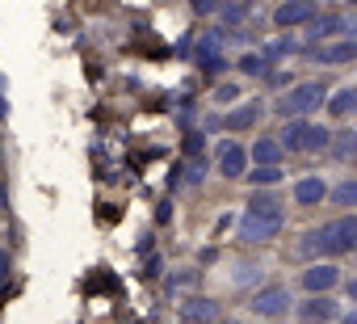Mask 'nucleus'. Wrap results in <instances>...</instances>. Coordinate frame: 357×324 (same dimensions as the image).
Here are the masks:
<instances>
[{
  "instance_id": "nucleus-18",
  "label": "nucleus",
  "mask_w": 357,
  "mask_h": 324,
  "mask_svg": "<svg viewBox=\"0 0 357 324\" xmlns=\"http://www.w3.org/2000/svg\"><path fill=\"white\" fill-rule=\"evenodd\" d=\"M332 156H340V160L357 156V131H340V135H332Z\"/></svg>"
},
{
  "instance_id": "nucleus-26",
  "label": "nucleus",
  "mask_w": 357,
  "mask_h": 324,
  "mask_svg": "<svg viewBox=\"0 0 357 324\" xmlns=\"http://www.w3.org/2000/svg\"><path fill=\"white\" fill-rule=\"evenodd\" d=\"M344 324H357V316H349V320H344Z\"/></svg>"
},
{
  "instance_id": "nucleus-4",
  "label": "nucleus",
  "mask_w": 357,
  "mask_h": 324,
  "mask_svg": "<svg viewBox=\"0 0 357 324\" xmlns=\"http://www.w3.org/2000/svg\"><path fill=\"white\" fill-rule=\"evenodd\" d=\"M282 228H286V207H278V211H248L244 207V215H240V240L244 244H269L282 236Z\"/></svg>"
},
{
  "instance_id": "nucleus-19",
  "label": "nucleus",
  "mask_w": 357,
  "mask_h": 324,
  "mask_svg": "<svg viewBox=\"0 0 357 324\" xmlns=\"http://www.w3.org/2000/svg\"><path fill=\"white\" fill-rule=\"evenodd\" d=\"M240 72L244 76H265L269 72V55H244L240 59Z\"/></svg>"
},
{
  "instance_id": "nucleus-3",
  "label": "nucleus",
  "mask_w": 357,
  "mask_h": 324,
  "mask_svg": "<svg viewBox=\"0 0 357 324\" xmlns=\"http://www.w3.org/2000/svg\"><path fill=\"white\" fill-rule=\"evenodd\" d=\"M278 143L290 156H298V152H332V131L319 126V122H286L278 131Z\"/></svg>"
},
{
  "instance_id": "nucleus-16",
  "label": "nucleus",
  "mask_w": 357,
  "mask_h": 324,
  "mask_svg": "<svg viewBox=\"0 0 357 324\" xmlns=\"http://www.w3.org/2000/svg\"><path fill=\"white\" fill-rule=\"evenodd\" d=\"M328 202H332L336 211H344V215H357V177H349V182H340V186H332V194H328Z\"/></svg>"
},
{
  "instance_id": "nucleus-24",
  "label": "nucleus",
  "mask_w": 357,
  "mask_h": 324,
  "mask_svg": "<svg viewBox=\"0 0 357 324\" xmlns=\"http://www.w3.org/2000/svg\"><path fill=\"white\" fill-rule=\"evenodd\" d=\"M349 299H353V303H357V278H353V282H349Z\"/></svg>"
},
{
  "instance_id": "nucleus-6",
  "label": "nucleus",
  "mask_w": 357,
  "mask_h": 324,
  "mask_svg": "<svg viewBox=\"0 0 357 324\" xmlns=\"http://www.w3.org/2000/svg\"><path fill=\"white\" fill-rule=\"evenodd\" d=\"M340 282H344V274H340L336 261H311V265L298 274V286H303L307 295H332Z\"/></svg>"
},
{
  "instance_id": "nucleus-27",
  "label": "nucleus",
  "mask_w": 357,
  "mask_h": 324,
  "mask_svg": "<svg viewBox=\"0 0 357 324\" xmlns=\"http://www.w3.org/2000/svg\"><path fill=\"white\" fill-rule=\"evenodd\" d=\"M0 110H5V97H0Z\"/></svg>"
},
{
  "instance_id": "nucleus-17",
  "label": "nucleus",
  "mask_w": 357,
  "mask_h": 324,
  "mask_svg": "<svg viewBox=\"0 0 357 324\" xmlns=\"http://www.w3.org/2000/svg\"><path fill=\"white\" fill-rule=\"evenodd\" d=\"M328 114H332V118H353V114H357V89L349 84V89H340V93H332V97H328Z\"/></svg>"
},
{
  "instance_id": "nucleus-15",
  "label": "nucleus",
  "mask_w": 357,
  "mask_h": 324,
  "mask_svg": "<svg viewBox=\"0 0 357 324\" xmlns=\"http://www.w3.org/2000/svg\"><path fill=\"white\" fill-rule=\"evenodd\" d=\"M248 156H252L257 169H269V165H278V160H282V143L273 135H257V143L248 147Z\"/></svg>"
},
{
  "instance_id": "nucleus-7",
  "label": "nucleus",
  "mask_w": 357,
  "mask_h": 324,
  "mask_svg": "<svg viewBox=\"0 0 357 324\" xmlns=\"http://www.w3.org/2000/svg\"><path fill=\"white\" fill-rule=\"evenodd\" d=\"M215 160H219V173L223 177H248V165H252V156H248V147H240L236 139H223L219 143V152H215Z\"/></svg>"
},
{
  "instance_id": "nucleus-8",
  "label": "nucleus",
  "mask_w": 357,
  "mask_h": 324,
  "mask_svg": "<svg viewBox=\"0 0 357 324\" xmlns=\"http://www.w3.org/2000/svg\"><path fill=\"white\" fill-rule=\"evenodd\" d=\"M294 307H298V320L303 324H336L340 320V303L332 295H311V299H303Z\"/></svg>"
},
{
  "instance_id": "nucleus-25",
  "label": "nucleus",
  "mask_w": 357,
  "mask_h": 324,
  "mask_svg": "<svg viewBox=\"0 0 357 324\" xmlns=\"http://www.w3.org/2000/svg\"><path fill=\"white\" fill-rule=\"evenodd\" d=\"M219 324H240V320H219Z\"/></svg>"
},
{
  "instance_id": "nucleus-10",
  "label": "nucleus",
  "mask_w": 357,
  "mask_h": 324,
  "mask_svg": "<svg viewBox=\"0 0 357 324\" xmlns=\"http://www.w3.org/2000/svg\"><path fill=\"white\" fill-rule=\"evenodd\" d=\"M311 59L319 68H344V64H357V38H340V43H324L311 51Z\"/></svg>"
},
{
  "instance_id": "nucleus-11",
  "label": "nucleus",
  "mask_w": 357,
  "mask_h": 324,
  "mask_svg": "<svg viewBox=\"0 0 357 324\" xmlns=\"http://www.w3.org/2000/svg\"><path fill=\"white\" fill-rule=\"evenodd\" d=\"M328 194H332V186H328L324 177H298L290 198H294V207L311 211V207H324V202H328Z\"/></svg>"
},
{
  "instance_id": "nucleus-20",
  "label": "nucleus",
  "mask_w": 357,
  "mask_h": 324,
  "mask_svg": "<svg viewBox=\"0 0 357 324\" xmlns=\"http://www.w3.org/2000/svg\"><path fill=\"white\" fill-rule=\"evenodd\" d=\"M248 182H252V186H278V182H282V169H278V165H269V169H248Z\"/></svg>"
},
{
  "instance_id": "nucleus-2",
  "label": "nucleus",
  "mask_w": 357,
  "mask_h": 324,
  "mask_svg": "<svg viewBox=\"0 0 357 324\" xmlns=\"http://www.w3.org/2000/svg\"><path fill=\"white\" fill-rule=\"evenodd\" d=\"M328 97H332V93H328L324 80H298V84H290V89L273 101V114L286 118V122H311V114L324 110Z\"/></svg>"
},
{
  "instance_id": "nucleus-22",
  "label": "nucleus",
  "mask_w": 357,
  "mask_h": 324,
  "mask_svg": "<svg viewBox=\"0 0 357 324\" xmlns=\"http://www.w3.org/2000/svg\"><path fill=\"white\" fill-rule=\"evenodd\" d=\"M231 97H236V84H223V89H219V93H215V101H219V105H227V101H231Z\"/></svg>"
},
{
  "instance_id": "nucleus-5",
  "label": "nucleus",
  "mask_w": 357,
  "mask_h": 324,
  "mask_svg": "<svg viewBox=\"0 0 357 324\" xmlns=\"http://www.w3.org/2000/svg\"><path fill=\"white\" fill-rule=\"evenodd\" d=\"M248 307H252V316H257V320H282V316H290L294 299H290V286L269 282V286H257V290H252Z\"/></svg>"
},
{
  "instance_id": "nucleus-1",
  "label": "nucleus",
  "mask_w": 357,
  "mask_h": 324,
  "mask_svg": "<svg viewBox=\"0 0 357 324\" xmlns=\"http://www.w3.org/2000/svg\"><path fill=\"white\" fill-rule=\"evenodd\" d=\"M298 253L303 257H319V261H336L344 253H357V215H340V219H332L324 228L303 232Z\"/></svg>"
},
{
  "instance_id": "nucleus-14",
  "label": "nucleus",
  "mask_w": 357,
  "mask_h": 324,
  "mask_svg": "<svg viewBox=\"0 0 357 324\" xmlns=\"http://www.w3.org/2000/svg\"><path fill=\"white\" fill-rule=\"evenodd\" d=\"M181 316H185V324H219V303L206 295H194L181 303Z\"/></svg>"
},
{
  "instance_id": "nucleus-21",
  "label": "nucleus",
  "mask_w": 357,
  "mask_h": 324,
  "mask_svg": "<svg viewBox=\"0 0 357 324\" xmlns=\"http://www.w3.org/2000/svg\"><path fill=\"white\" fill-rule=\"evenodd\" d=\"M9 270H13V257H9V253H0V286L9 282Z\"/></svg>"
},
{
  "instance_id": "nucleus-23",
  "label": "nucleus",
  "mask_w": 357,
  "mask_h": 324,
  "mask_svg": "<svg viewBox=\"0 0 357 324\" xmlns=\"http://www.w3.org/2000/svg\"><path fill=\"white\" fill-rule=\"evenodd\" d=\"M190 182H194V186L202 182V160H194V165H190Z\"/></svg>"
},
{
  "instance_id": "nucleus-12",
  "label": "nucleus",
  "mask_w": 357,
  "mask_h": 324,
  "mask_svg": "<svg viewBox=\"0 0 357 324\" xmlns=\"http://www.w3.org/2000/svg\"><path fill=\"white\" fill-rule=\"evenodd\" d=\"M344 30H349V22H344L340 13H319V17L307 26V38H311L315 47H324V43H340Z\"/></svg>"
},
{
  "instance_id": "nucleus-9",
  "label": "nucleus",
  "mask_w": 357,
  "mask_h": 324,
  "mask_svg": "<svg viewBox=\"0 0 357 324\" xmlns=\"http://www.w3.org/2000/svg\"><path fill=\"white\" fill-rule=\"evenodd\" d=\"M319 17V5H311V0H286V5L273 9V22L282 30H294V26H311Z\"/></svg>"
},
{
  "instance_id": "nucleus-13",
  "label": "nucleus",
  "mask_w": 357,
  "mask_h": 324,
  "mask_svg": "<svg viewBox=\"0 0 357 324\" xmlns=\"http://www.w3.org/2000/svg\"><path fill=\"white\" fill-rule=\"evenodd\" d=\"M261 114H265V110H261L257 101H244V105H236V110L223 114V131H227V135H244V131H252V126L261 122Z\"/></svg>"
}]
</instances>
